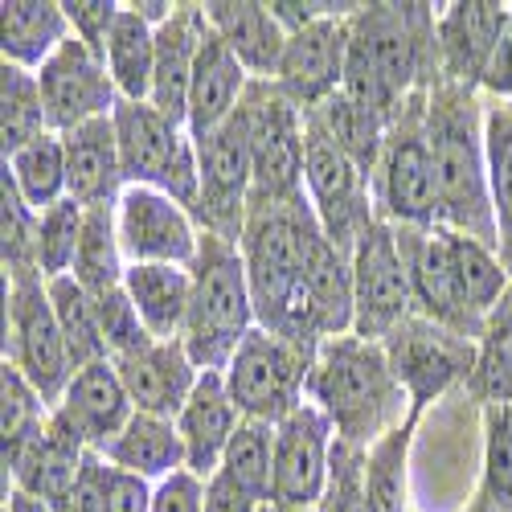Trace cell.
Returning a JSON list of instances; mask_svg holds the SVG:
<instances>
[{"label":"cell","mask_w":512,"mask_h":512,"mask_svg":"<svg viewBox=\"0 0 512 512\" xmlns=\"http://www.w3.org/2000/svg\"><path fill=\"white\" fill-rule=\"evenodd\" d=\"M238 246L259 328L312 353L353 332V254L324 234L308 197L250 201Z\"/></svg>","instance_id":"6da1fadb"},{"label":"cell","mask_w":512,"mask_h":512,"mask_svg":"<svg viewBox=\"0 0 512 512\" xmlns=\"http://www.w3.org/2000/svg\"><path fill=\"white\" fill-rule=\"evenodd\" d=\"M435 5H361L349 21L345 95L394 119V111L439 82Z\"/></svg>","instance_id":"7a4b0ae2"},{"label":"cell","mask_w":512,"mask_h":512,"mask_svg":"<svg viewBox=\"0 0 512 512\" xmlns=\"http://www.w3.org/2000/svg\"><path fill=\"white\" fill-rule=\"evenodd\" d=\"M398 246L414 287V312L480 340L488 316L512 291V275L504 271L500 254L443 226L398 230Z\"/></svg>","instance_id":"3957f363"},{"label":"cell","mask_w":512,"mask_h":512,"mask_svg":"<svg viewBox=\"0 0 512 512\" xmlns=\"http://www.w3.org/2000/svg\"><path fill=\"white\" fill-rule=\"evenodd\" d=\"M308 402L332 422L336 443L353 451H373L381 439L402 431V418L410 422V398L394 377L386 345L361 340L357 332L320 345L308 377Z\"/></svg>","instance_id":"277c9868"},{"label":"cell","mask_w":512,"mask_h":512,"mask_svg":"<svg viewBox=\"0 0 512 512\" xmlns=\"http://www.w3.org/2000/svg\"><path fill=\"white\" fill-rule=\"evenodd\" d=\"M484 111L476 91L435 82L426 99V136L435 156L439 185V226L463 238H476L496 250V218L488 197V148Z\"/></svg>","instance_id":"5b68a950"},{"label":"cell","mask_w":512,"mask_h":512,"mask_svg":"<svg viewBox=\"0 0 512 512\" xmlns=\"http://www.w3.org/2000/svg\"><path fill=\"white\" fill-rule=\"evenodd\" d=\"M189 271H193V300L181 345L201 373H226L238 345L259 328L242 246L218 234H201V250Z\"/></svg>","instance_id":"8992f818"},{"label":"cell","mask_w":512,"mask_h":512,"mask_svg":"<svg viewBox=\"0 0 512 512\" xmlns=\"http://www.w3.org/2000/svg\"><path fill=\"white\" fill-rule=\"evenodd\" d=\"M426 99H431V91H418L394 111L373 173L377 218L398 230L439 226V185L431 136H426Z\"/></svg>","instance_id":"52a82bcc"},{"label":"cell","mask_w":512,"mask_h":512,"mask_svg":"<svg viewBox=\"0 0 512 512\" xmlns=\"http://www.w3.org/2000/svg\"><path fill=\"white\" fill-rule=\"evenodd\" d=\"M111 119L123 160V181L140 189H160L193 213L201 193V164L189 127L168 119L152 103H119Z\"/></svg>","instance_id":"ba28073f"},{"label":"cell","mask_w":512,"mask_h":512,"mask_svg":"<svg viewBox=\"0 0 512 512\" xmlns=\"http://www.w3.org/2000/svg\"><path fill=\"white\" fill-rule=\"evenodd\" d=\"M381 345H386L394 377L402 381V390L410 398V426L435 402L463 390L467 381H472L476 357H480V340L463 336L447 324L426 320L418 312L410 320H402Z\"/></svg>","instance_id":"9c48e42d"},{"label":"cell","mask_w":512,"mask_h":512,"mask_svg":"<svg viewBox=\"0 0 512 512\" xmlns=\"http://www.w3.org/2000/svg\"><path fill=\"white\" fill-rule=\"evenodd\" d=\"M304 197L324 234L345 254H353L357 238L377 222L369 173L324 132L312 111H304Z\"/></svg>","instance_id":"30bf717a"},{"label":"cell","mask_w":512,"mask_h":512,"mask_svg":"<svg viewBox=\"0 0 512 512\" xmlns=\"http://www.w3.org/2000/svg\"><path fill=\"white\" fill-rule=\"evenodd\" d=\"M316 353L304 345L254 328L238 353L226 365V390L238 406L242 418L250 422H283L291 410H300L308 402V377H312Z\"/></svg>","instance_id":"8fae6325"},{"label":"cell","mask_w":512,"mask_h":512,"mask_svg":"<svg viewBox=\"0 0 512 512\" xmlns=\"http://www.w3.org/2000/svg\"><path fill=\"white\" fill-rule=\"evenodd\" d=\"M5 365H13L50 406H58L74 377L66 336L41 275H17L5 287Z\"/></svg>","instance_id":"7c38bea8"},{"label":"cell","mask_w":512,"mask_h":512,"mask_svg":"<svg viewBox=\"0 0 512 512\" xmlns=\"http://www.w3.org/2000/svg\"><path fill=\"white\" fill-rule=\"evenodd\" d=\"M250 160L254 201H300L304 197V107H295L275 82H250L238 107Z\"/></svg>","instance_id":"4fadbf2b"},{"label":"cell","mask_w":512,"mask_h":512,"mask_svg":"<svg viewBox=\"0 0 512 512\" xmlns=\"http://www.w3.org/2000/svg\"><path fill=\"white\" fill-rule=\"evenodd\" d=\"M414 316V287L390 222H373L353 246V332L361 340H386Z\"/></svg>","instance_id":"5bb4252c"},{"label":"cell","mask_w":512,"mask_h":512,"mask_svg":"<svg viewBox=\"0 0 512 512\" xmlns=\"http://www.w3.org/2000/svg\"><path fill=\"white\" fill-rule=\"evenodd\" d=\"M197 164H201V193L193 205V218L201 234L242 242L246 213L254 201V160L242 115H234L218 132L197 140Z\"/></svg>","instance_id":"9a60e30c"},{"label":"cell","mask_w":512,"mask_h":512,"mask_svg":"<svg viewBox=\"0 0 512 512\" xmlns=\"http://www.w3.org/2000/svg\"><path fill=\"white\" fill-rule=\"evenodd\" d=\"M332 455H336V431L312 402L275 422V508L279 512L324 508L332 488Z\"/></svg>","instance_id":"2e32d148"},{"label":"cell","mask_w":512,"mask_h":512,"mask_svg":"<svg viewBox=\"0 0 512 512\" xmlns=\"http://www.w3.org/2000/svg\"><path fill=\"white\" fill-rule=\"evenodd\" d=\"M115 226L127 267L164 263V267H193L201 250L197 218L160 189L127 185L115 205Z\"/></svg>","instance_id":"e0dca14e"},{"label":"cell","mask_w":512,"mask_h":512,"mask_svg":"<svg viewBox=\"0 0 512 512\" xmlns=\"http://www.w3.org/2000/svg\"><path fill=\"white\" fill-rule=\"evenodd\" d=\"M361 5H345L328 17L308 21L304 29L287 33V50L275 74V87L304 111L328 103L349 74V21Z\"/></svg>","instance_id":"ac0fdd59"},{"label":"cell","mask_w":512,"mask_h":512,"mask_svg":"<svg viewBox=\"0 0 512 512\" xmlns=\"http://www.w3.org/2000/svg\"><path fill=\"white\" fill-rule=\"evenodd\" d=\"M41 82V99H46V115H50V132L66 136L82 123H95L115 115V107L123 103L111 70L99 54H91L78 37H70L66 46L37 70Z\"/></svg>","instance_id":"d6986e66"},{"label":"cell","mask_w":512,"mask_h":512,"mask_svg":"<svg viewBox=\"0 0 512 512\" xmlns=\"http://www.w3.org/2000/svg\"><path fill=\"white\" fill-rule=\"evenodd\" d=\"M504 25H508V5H496V0L443 5L435 17L439 82H451V87H463V91H480Z\"/></svg>","instance_id":"ffe728a7"},{"label":"cell","mask_w":512,"mask_h":512,"mask_svg":"<svg viewBox=\"0 0 512 512\" xmlns=\"http://www.w3.org/2000/svg\"><path fill=\"white\" fill-rule=\"evenodd\" d=\"M54 414L70 426V431L87 443L91 451H107L123 426L136 418V406L123 390V377L111 361H95V365H82L74 369L66 394L58 398Z\"/></svg>","instance_id":"44dd1931"},{"label":"cell","mask_w":512,"mask_h":512,"mask_svg":"<svg viewBox=\"0 0 512 512\" xmlns=\"http://www.w3.org/2000/svg\"><path fill=\"white\" fill-rule=\"evenodd\" d=\"M111 365L119 369L132 406L140 414H160V418H177L201 381V369L193 365L181 340H152L148 349L119 357Z\"/></svg>","instance_id":"7402d4cb"},{"label":"cell","mask_w":512,"mask_h":512,"mask_svg":"<svg viewBox=\"0 0 512 512\" xmlns=\"http://www.w3.org/2000/svg\"><path fill=\"white\" fill-rule=\"evenodd\" d=\"M87 455H91V447L82 443L58 414H50L46 431L5 467V480H9V488L29 492L37 500H46L54 512H62V504L70 500V492L82 476V467H87Z\"/></svg>","instance_id":"603a6c76"},{"label":"cell","mask_w":512,"mask_h":512,"mask_svg":"<svg viewBox=\"0 0 512 512\" xmlns=\"http://www.w3.org/2000/svg\"><path fill=\"white\" fill-rule=\"evenodd\" d=\"M242 422L246 418L238 414V406L226 390V377L222 373H201L197 390L189 394L185 410L177 414V431L185 439V472L209 480L222 467Z\"/></svg>","instance_id":"cb8c5ba5"},{"label":"cell","mask_w":512,"mask_h":512,"mask_svg":"<svg viewBox=\"0 0 512 512\" xmlns=\"http://www.w3.org/2000/svg\"><path fill=\"white\" fill-rule=\"evenodd\" d=\"M209 33L201 5H177L173 17L156 25V74H152V95L148 103L189 127V87H193V66L201 54V41Z\"/></svg>","instance_id":"d4e9b609"},{"label":"cell","mask_w":512,"mask_h":512,"mask_svg":"<svg viewBox=\"0 0 512 512\" xmlns=\"http://www.w3.org/2000/svg\"><path fill=\"white\" fill-rule=\"evenodd\" d=\"M66 144V193L87 205H119L127 181H123V160H119V140H115V119H95L82 123L62 136Z\"/></svg>","instance_id":"484cf974"},{"label":"cell","mask_w":512,"mask_h":512,"mask_svg":"<svg viewBox=\"0 0 512 512\" xmlns=\"http://www.w3.org/2000/svg\"><path fill=\"white\" fill-rule=\"evenodd\" d=\"M250 82L254 78L234 58V50L209 29L201 41L197 66H193V87H189V132H193V140L218 132L222 123H230L238 115Z\"/></svg>","instance_id":"4316f807"},{"label":"cell","mask_w":512,"mask_h":512,"mask_svg":"<svg viewBox=\"0 0 512 512\" xmlns=\"http://www.w3.org/2000/svg\"><path fill=\"white\" fill-rule=\"evenodd\" d=\"M201 9H205L209 29L234 50V58L246 66L250 78L275 82L283 50H287V29L271 13V5H254V0H213V5H201Z\"/></svg>","instance_id":"83f0119b"},{"label":"cell","mask_w":512,"mask_h":512,"mask_svg":"<svg viewBox=\"0 0 512 512\" xmlns=\"http://www.w3.org/2000/svg\"><path fill=\"white\" fill-rule=\"evenodd\" d=\"M103 459L148 484H164L168 476L185 472V439L177 431V418L136 410V418L123 426V435L103 451Z\"/></svg>","instance_id":"f1b7e54d"},{"label":"cell","mask_w":512,"mask_h":512,"mask_svg":"<svg viewBox=\"0 0 512 512\" xmlns=\"http://www.w3.org/2000/svg\"><path fill=\"white\" fill-rule=\"evenodd\" d=\"M127 300L136 304L144 328L156 340H181L193 300V271L189 267H164V263H140L123 275Z\"/></svg>","instance_id":"f546056e"},{"label":"cell","mask_w":512,"mask_h":512,"mask_svg":"<svg viewBox=\"0 0 512 512\" xmlns=\"http://www.w3.org/2000/svg\"><path fill=\"white\" fill-rule=\"evenodd\" d=\"M0 21H5V41H0L5 46V62L33 70V74L74 37L66 9L54 5V0H5Z\"/></svg>","instance_id":"4dcf8cb0"},{"label":"cell","mask_w":512,"mask_h":512,"mask_svg":"<svg viewBox=\"0 0 512 512\" xmlns=\"http://www.w3.org/2000/svg\"><path fill=\"white\" fill-rule=\"evenodd\" d=\"M107 70L123 103H148L152 74H156V25L136 13V5H123L111 41H107Z\"/></svg>","instance_id":"1f68e13d"},{"label":"cell","mask_w":512,"mask_h":512,"mask_svg":"<svg viewBox=\"0 0 512 512\" xmlns=\"http://www.w3.org/2000/svg\"><path fill=\"white\" fill-rule=\"evenodd\" d=\"M484 148H488V197L496 218V254L512 275V107L488 103L484 111Z\"/></svg>","instance_id":"d6a6232c"},{"label":"cell","mask_w":512,"mask_h":512,"mask_svg":"<svg viewBox=\"0 0 512 512\" xmlns=\"http://www.w3.org/2000/svg\"><path fill=\"white\" fill-rule=\"evenodd\" d=\"M41 136H50V115H46V99H41V82L33 70L5 62V70H0V148H5V160Z\"/></svg>","instance_id":"836d02e7"},{"label":"cell","mask_w":512,"mask_h":512,"mask_svg":"<svg viewBox=\"0 0 512 512\" xmlns=\"http://www.w3.org/2000/svg\"><path fill=\"white\" fill-rule=\"evenodd\" d=\"M46 291H50V304H54L58 328H62V336H66V349H70L74 369L95 365V361H111V357H107L103 328H99L95 295H91L87 287H82L74 275L50 279V283H46Z\"/></svg>","instance_id":"e575fe53"},{"label":"cell","mask_w":512,"mask_h":512,"mask_svg":"<svg viewBox=\"0 0 512 512\" xmlns=\"http://www.w3.org/2000/svg\"><path fill=\"white\" fill-rule=\"evenodd\" d=\"M5 177L17 185V193L25 197V205L33 213L50 209L58 201H66V144L58 132L33 140L29 148H21L17 156L5 160Z\"/></svg>","instance_id":"d590c367"},{"label":"cell","mask_w":512,"mask_h":512,"mask_svg":"<svg viewBox=\"0 0 512 512\" xmlns=\"http://www.w3.org/2000/svg\"><path fill=\"white\" fill-rule=\"evenodd\" d=\"M320 123H324V132L345 148L365 173L373 181L377 173V160H381V144H386V132H390V119H381L377 111H369L365 103H357L353 95L345 91H336L328 103H320L312 111Z\"/></svg>","instance_id":"8d00e7d4"},{"label":"cell","mask_w":512,"mask_h":512,"mask_svg":"<svg viewBox=\"0 0 512 512\" xmlns=\"http://www.w3.org/2000/svg\"><path fill=\"white\" fill-rule=\"evenodd\" d=\"M91 295H103L111 287H123L127 259L119 246V226H115V205L87 209V230H82V246L70 271Z\"/></svg>","instance_id":"74e56055"},{"label":"cell","mask_w":512,"mask_h":512,"mask_svg":"<svg viewBox=\"0 0 512 512\" xmlns=\"http://www.w3.org/2000/svg\"><path fill=\"white\" fill-rule=\"evenodd\" d=\"M218 472L226 480H234L238 488H246V492L275 504V426L246 418L238 426V435H234V443H230Z\"/></svg>","instance_id":"f35d334b"},{"label":"cell","mask_w":512,"mask_h":512,"mask_svg":"<svg viewBox=\"0 0 512 512\" xmlns=\"http://www.w3.org/2000/svg\"><path fill=\"white\" fill-rule=\"evenodd\" d=\"M467 390L488 406L512 402V291L504 295V304L484 324L476 373L467 381Z\"/></svg>","instance_id":"ab89813d"},{"label":"cell","mask_w":512,"mask_h":512,"mask_svg":"<svg viewBox=\"0 0 512 512\" xmlns=\"http://www.w3.org/2000/svg\"><path fill=\"white\" fill-rule=\"evenodd\" d=\"M50 414H54V406L41 398L13 365H0V431H5V467L41 431H46Z\"/></svg>","instance_id":"60d3db41"},{"label":"cell","mask_w":512,"mask_h":512,"mask_svg":"<svg viewBox=\"0 0 512 512\" xmlns=\"http://www.w3.org/2000/svg\"><path fill=\"white\" fill-rule=\"evenodd\" d=\"M82 230H87V205H78L74 197L37 213V271L46 283L74 271Z\"/></svg>","instance_id":"b9f144b4"},{"label":"cell","mask_w":512,"mask_h":512,"mask_svg":"<svg viewBox=\"0 0 512 512\" xmlns=\"http://www.w3.org/2000/svg\"><path fill=\"white\" fill-rule=\"evenodd\" d=\"M484 492L496 512H512V402L484 406Z\"/></svg>","instance_id":"7bdbcfd3"},{"label":"cell","mask_w":512,"mask_h":512,"mask_svg":"<svg viewBox=\"0 0 512 512\" xmlns=\"http://www.w3.org/2000/svg\"><path fill=\"white\" fill-rule=\"evenodd\" d=\"M0 250H5V275H41L37 271V213L25 205V197L17 193V185L5 177L0 181Z\"/></svg>","instance_id":"ee69618b"},{"label":"cell","mask_w":512,"mask_h":512,"mask_svg":"<svg viewBox=\"0 0 512 512\" xmlns=\"http://www.w3.org/2000/svg\"><path fill=\"white\" fill-rule=\"evenodd\" d=\"M95 308H99V328H103V340H107V357L119 361V357H132L140 349L152 345V332L144 328L136 304L127 300L123 287H111L103 295H95Z\"/></svg>","instance_id":"f6af8a7d"},{"label":"cell","mask_w":512,"mask_h":512,"mask_svg":"<svg viewBox=\"0 0 512 512\" xmlns=\"http://www.w3.org/2000/svg\"><path fill=\"white\" fill-rule=\"evenodd\" d=\"M369 451H353L336 443L332 455V488L324 500V512H373L369 500Z\"/></svg>","instance_id":"bcb514c9"},{"label":"cell","mask_w":512,"mask_h":512,"mask_svg":"<svg viewBox=\"0 0 512 512\" xmlns=\"http://www.w3.org/2000/svg\"><path fill=\"white\" fill-rule=\"evenodd\" d=\"M62 9H66L70 33H74L91 54L107 58V41H111V29H115L123 5H115V0H66Z\"/></svg>","instance_id":"7dc6e473"},{"label":"cell","mask_w":512,"mask_h":512,"mask_svg":"<svg viewBox=\"0 0 512 512\" xmlns=\"http://www.w3.org/2000/svg\"><path fill=\"white\" fill-rule=\"evenodd\" d=\"M107 500H111V463L99 451H91L62 512H107Z\"/></svg>","instance_id":"c3c4849f"},{"label":"cell","mask_w":512,"mask_h":512,"mask_svg":"<svg viewBox=\"0 0 512 512\" xmlns=\"http://www.w3.org/2000/svg\"><path fill=\"white\" fill-rule=\"evenodd\" d=\"M152 512H205V480L193 472H177L156 484Z\"/></svg>","instance_id":"681fc988"},{"label":"cell","mask_w":512,"mask_h":512,"mask_svg":"<svg viewBox=\"0 0 512 512\" xmlns=\"http://www.w3.org/2000/svg\"><path fill=\"white\" fill-rule=\"evenodd\" d=\"M205 512H275V504L246 492V488H238L222 472H213L205 480Z\"/></svg>","instance_id":"f907efd6"},{"label":"cell","mask_w":512,"mask_h":512,"mask_svg":"<svg viewBox=\"0 0 512 512\" xmlns=\"http://www.w3.org/2000/svg\"><path fill=\"white\" fill-rule=\"evenodd\" d=\"M152 496H156V484L111 467V500H107V512H152Z\"/></svg>","instance_id":"816d5d0a"},{"label":"cell","mask_w":512,"mask_h":512,"mask_svg":"<svg viewBox=\"0 0 512 512\" xmlns=\"http://www.w3.org/2000/svg\"><path fill=\"white\" fill-rule=\"evenodd\" d=\"M492 95V103H512V5H508V25L500 33V46L488 62V74H484V87Z\"/></svg>","instance_id":"f5cc1de1"},{"label":"cell","mask_w":512,"mask_h":512,"mask_svg":"<svg viewBox=\"0 0 512 512\" xmlns=\"http://www.w3.org/2000/svg\"><path fill=\"white\" fill-rule=\"evenodd\" d=\"M5 512H54L46 500H37V496H29V492H17V488H9L5 492Z\"/></svg>","instance_id":"db71d44e"},{"label":"cell","mask_w":512,"mask_h":512,"mask_svg":"<svg viewBox=\"0 0 512 512\" xmlns=\"http://www.w3.org/2000/svg\"><path fill=\"white\" fill-rule=\"evenodd\" d=\"M480 512H496V508H492V504H488V508H480Z\"/></svg>","instance_id":"11a10c76"},{"label":"cell","mask_w":512,"mask_h":512,"mask_svg":"<svg viewBox=\"0 0 512 512\" xmlns=\"http://www.w3.org/2000/svg\"><path fill=\"white\" fill-rule=\"evenodd\" d=\"M316 512H324V508H316Z\"/></svg>","instance_id":"9f6ffc18"},{"label":"cell","mask_w":512,"mask_h":512,"mask_svg":"<svg viewBox=\"0 0 512 512\" xmlns=\"http://www.w3.org/2000/svg\"><path fill=\"white\" fill-rule=\"evenodd\" d=\"M508 107H512V103H508Z\"/></svg>","instance_id":"6f0895ef"}]
</instances>
